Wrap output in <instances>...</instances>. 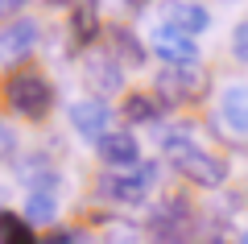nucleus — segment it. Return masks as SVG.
I'll return each mask as SVG.
<instances>
[{"mask_svg": "<svg viewBox=\"0 0 248 244\" xmlns=\"http://www.w3.org/2000/svg\"><path fill=\"white\" fill-rule=\"evenodd\" d=\"M54 99H58L54 79L37 66H17L0 79V104L21 120H46L54 112Z\"/></svg>", "mask_w": 248, "mask_h": 244, "instance_id": "obj_1", "label": "nucleus"}, {"mask_svg": "<svg viewBox=\"0 0 248 244\" xmlns=\"http://www.w3.org/2000/svg\"><path fill=\"white\" fill-rule=\"evenodd\" d=\"M37 46H42V21L37 17L4 21V25H0V66L4 70L29 66V58L37 54Z\"/></svg>", "mask_w": 248, "mask_h": 244, "instance_id": "obj_2", "label": "nucleus"}, {"mask_svg": "<svg viewBox=\"0 0 248 244\" xmlns=\"http://www.w3.org/2000/svg\"><path fill=\"white\" fill-rule=\"evenodd\" d=\"M153 182H157V166L145 162L137 170H112V174H104V195L112 203H145Z\"/></svg>", "mask_w": 248, "mask_h": 244, "instance_id": "obj_3", "label": "nucleus"}, {"mask_svg": "<svg viewBox=\"0 0 248 244\" xmlns=\"http://www.w3.org/2000/svg\"><path fill=\"white\" fill-rule=\"evenodd\" d=\"M66 116H71V129L79 132L83 141H91V145H95L99 137H108V132H112V108H108V99H99V96L75 99Z\"/></svg>", "mask_w": 248, "mask_h": 244, "instance_id": "obj_4", "label": "nucleus"}, {"mask_svg": "<svg viewBox=\"0 0 248 244\" xmlns=\"http://www.w3.org/2000/svg\"><path fill=\"white\" fill-rule=\"evenodd\" d=\"M174 166L182 178H190L195 186H223V178H228V166H223V157L207 153L203 145L186 149L182 157H174Z\"/></svg>", "mask_w": 248, "mask_h": 244, "instance_id": "obj_5", "label": "nucleus"}, {"mask_svg": "<svg viewBox=\"0 0 248 244\" xmlns=\"http://www.w3.org/2000/svg\"><path fill=\"white\" fill-rule=\"evenodd\" d=\"M157 13H161L157 25L178 29V33H186V37H199L203 29H211V13H207V4H199V0H166Z\"/></svg>", "mask_w": 248, "mask_h": 244, "instance_id": "obj_6", "label": "nucleus"}, {"mask_svg": "<svg viewBox=\"0 0 248 244\" xmlns=\"http://www.w3.org/2000/svg\"><path fill=\"white\" fill-rule=\"evenodd\" d=\"M95 153L108 170H137L141 166V141L128 129H112L108 137L95 141Z\"/></svg>", "mask_w": 248, "mask_h": 244, "instance_id": "obj_7", "label": "nucleus"}, {"mask_svg": "<svg viewBox=\"0 0 248 244\" xmlns=\"http://www.w3.org/2000/svg\"><path fill=\"white\" fill-rule=\"evenodd\" d=\"M149 46H153V54H157L166 66H195V62H199V46H195V37L178 33V29L157 25V29H153V37H149Z\"/></svg>", "mask_w": 248, "mask_h": 244, "instance_id": "obj_8", "label": "nucleus"}, {"mask_svg": "<svg viewBox=\"0 0 248 244\" xmlns=\"http://www.w3.org/2000/svg\"><path fill=\"white\" fill-rule=\"evenodd\" d=\"M199 91H203V75L195 66H166L157 75V99H166V104H186Z\"/></svg>", "mask_w": 248, "mask_h": 244, "instance_id": "obj_9", "label": "nucleus"}, {"mask_svg": "<svg viewBox=\"0 0 248 244\" xmlns=\"http://www.w3.org/2000/svg\"><path fill=\"white\" fill-rule=\"evenodd\" d=\"M83 75H87V87L91 96H116V91L124 87V66L112 58V54H91L87 62H83Z\"/></svg>", "mask_w": 248, "mask_h": 244, "instance_id": "obj_10", "label": "nucleus"}, {"mask_svg": "<svg viewBox=\"0 0 248 244\" xmlns=\"http://www.w3.org/2000/svg\"><path fill=\"white\" fill-rule=\"evenodd\" d=\"M219 120L228 132L248 137V83H228L219 91Z\"/></svg>", "mask_w": 248, "mask_h": 244, "instance_id": "obj_11", "label": "nucleus"}, {"mask_svg": "<svg viewBox=\"0 0 248 244\" xmlns=\"http://www.w3.org/2000/svg\"><path fill=\"white\" fill-rule=\"evenodd\" d=\"M66 29H71V42L79 46V50H87V46L99 37V9H95V0H79V4H71V21H66Z\"/></svg>", "mask_w": 248, "mask_h": 244, "instance_id": "obj_12", "label": "nucleus"}, {"mask_svg": "<svg viewBox=\"0 0 248 244\" xmlns=\"http://www.w3.org/2000/svg\"><path fill=\"white\" fill-rule=\"evenodd\" d=\"M120 112H124V120H128V124H153L161 108H157V99H153V96H145V91H133V96L124 99Z\"/></svg>", "mask_w": 248, "mask_h": 244, "instance_id": "obj_13", "label": "nucleus"}, {"mask_svg": "<svg viewBox=\"0 0 248 244\" xmlns=\"http://www.w3.org/2000/svg\"><path fill=\"white\" fill-rule=\"evenodd\" d=\"M0 244H37L33 228L25 215H13V211H0Z\"/></svg>", "mask_w": 248, "mask_h": 244, "instance_id": "obj_14", "label": "nucleus"}, {"mask_svg": "<svg viewBox=\"0 0 248 244\" xmlns=\"http://www.w3.org/2000/svg\"><path fill=\"white\" fill-rule=\"evenodd\" d=\"M112 42H116V46H112V58L120 62V66H124V62H128V66H141V62H145L141 42H137L128 29H112Z\"/></svg>", "mask_w": 248, "mask_h": 244, "instance_id": "obj_15", "label": "nucleus"}, {"mask_svg": "<svg viewBox=\"0 0 248 244\" xmlns=\"http://www.w3.org/2000/svg\"><path fill=\"white\" fill-rule=\"evenodd\" d=\"M58 215V199L54 191H29V203H25V219H37V224H50Z\"/></svg>", "mask_w": 248, "mask_h": 244, "instance_id": "obj_16", "label": "nucleus"}, {"mask_svg": "<svg viewBox=\"0 0 248 244\" xmlns=\"http://www.w3.org/2000/svg\"><path fill=\"white\" fill-rule=\"evenodd\" d=\"M17 129H13L9 120H0V162H13V153H17Z\"/></svg>", "mask_w": 248, "mask_h": 244, "instance_id": "obj_17", "label": "nucleus"}, {"mask_svg": "<svg viewBox=\"0 0 248 244\" xmlns=\"http://www.w3.org/2000/svg\"><path fill=\"white\" fill-rule=\"evenodd\" d=\"M232 58L248 66V21H240V25L232 29Z\"/></svg>", "mask_w": 248, "mask_h": 244, "instance_id": "obj_18", "label": "nucleus"}, {"mask_svg": "<svg viewBox=\"0 0 248 244\" xmlns=\"http://www.w3.org/2000/svg\"><path fill=\"white\" fill-rule=\"evenodd\" d=\"M25 9H29V0H0V21H17V17H25Z\"/></svg>", "mask_w": 248, "mask_h": 244, "instance_id": "obj_19", "label": "nucleus"}, {"mask_svg": "<svg viewBox=\"0 0 248 244\" xmlns=\"http://www.w3.org/2000/svg\"><path fill=\"white\" fill-rule=\"evenodd\" d=\"M244 244H248V232H244Z\"/></svg>", "mask_w": 248, "mask_h": 244, "instance_id": "obj_20", "label": "nucleus"}, {"mask_svg": "<svg viewBox=\"0 0 248 244\" xmlns=\"http://www.w3.org/2000/svg\"><path fill=\"white\" fill-rule=\"evenodd\" d=\"M215 244H219V240H215Z\"/></svg>", "mask_w": 248, "mask_h": 244, "instance_id": "obj_21", "label": "nucleus"}]
</instances>
